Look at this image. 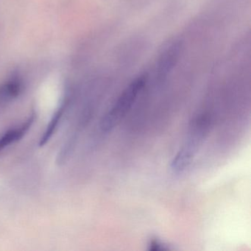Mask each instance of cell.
Instances as JSON below:
<instances>
[{
  "instance_id": "1",
  "label": "cell",
  "mask_w": 251,
  "mask_h": 251,
  "mask_svg": "<svg viewBox=\"0 0 251 251\" xmlns=\"http://www.w3.org/2000/svg\"><path fill=\"white\" fill-rule=\"evenodd\" d=\"M208 130L209 121L207 117H198L191 123L186 141L175 155L170 165L174 174H181L190 167L200 148L206 139Z\"/></svg>"
},
{
  "instance_id": "2",
  "label": "cell",
  "mask_w": 251,
  "mask_h": 251,
  "mask_svg": "<svg viewBox=\"0 0 251 251\" xmlns=\"http://www.w3.org/2000/svg\"><path fill=\"white\" fill-rule=\"evenodd\" d=\"M148 80V75H142L135 78L125 89L114 105L102 117L100 123L102 131H111L124 119L143 91Z\"/></svg>"
},
{
  "instance_id": "3",
  "label": "cell",
  "mask_w": 251,
  "mask_h": 251,
  "mask_svg": "<svg viewBox=\"0 0 251 251\" xmlns=\"http://www.w3.org/2000/svg\"><path fill=\"white\" fill-rule=\"evenodd\" d=\"M35 120V114L32 113L25 122L18 127L8 130L0 137V152L5 148L22 139L33 126Z\"/></svg>"
},
{
  "instance_id": "4",
  "label": "cell",
  "mask_w": 251,
  "mask_h": 251,
  "mask_svg": "<svg viewBox=\"0 0 251 251\" xmlns=\"http://www.w3.org/2000/svg\"><path fill=\"white\" fill-rule=\"evenodd\" d=\"M23 82L20 79L13 78L0 85V103L14 100L23 92Z\"/></svg>"
},
{
  "instance_id": "5",
  "label": "cell",
  "mask_w": 251,
  "mask_h": 251,
  "mask_svg": "<svg viewBox=\"0 0 251 251\" xmlns=\"http://www.w3.org/2000/svg\"><path fill=\"white\" fill-rule=\"evenodd\" d=\"M64 111H65V106H64V105H62L52 116L46 130H45L43 135L41 137L40 141H39V146H45L50 140L52 135L54 134L55 130L58 128V126H59L60 122H61V118L64 115Z\"/></svg>"
},
{
  "instance_id": "6",
  "label": "cell",
  "mask_w": 251,
  "mask_h": 251,
  "mask_svg": "<svg viewBox=\"0 0 251 251\" xmlns=\"http://www.w3.org/2000/svg\"><path fill=\"white\" fill-rule=\"evenodd\" d=\"M148 250L153 251H170L171 248L161 241L158 239H152L148 243Z\"/></svg>"
}]
</instances>
